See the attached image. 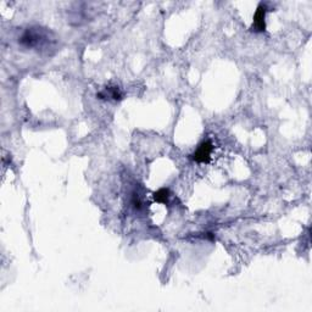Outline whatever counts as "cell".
Returning a JSON list of instances; mask_svg holds the SVG:
<instances>
[{
    "instance_id": "1",
    "label": "cell",
    "mask_w": 312,
    "mask_h": 312,
    "mask_svg": "<svg viewBox=\"0 0 312 312\" xmlns=\"http://www.w3.org/2000/svg\"><path fill=\"white\" fill-rule=\"evenodd\" d=\"M56 43L55 35L48 28L32 26L26 28L18 37V44L26 49L48 50Z\"/></svg>"
},
{
    "instance_id": "2",
    "label": "cell",
    "mask_w": 312,
    "mask_h": 312,
    "mask_svg": "<svg viewBox=\"0 0 312 312\" xmlns=\"http://www.w3.org/2000/svg\"><path fill=\"white\" fill-rule=\"evenodd\" d=\"M213 152V145L210 141H204L198 145L196 150L194 152V154L191 155L195 162L199 163H207L211 160V155Z\"/></svg>"
},
{
    "instance_id": "3",
    "label": "cell",
    "mask_w": 312,
    "mask_h": 312,
    "mask_svg": "<svg viewBox=\"0 0 312 312\" xmlns=\"http://www.w3.org/2000/svg\"><path fill=\"white\" fill-rule=\"evenodd\" d=\"M266 2H260L255 13H254L253 24H251V31L264 32L266 29V13H267Z\"/></svg>"
},
{
    "instance_id": "4",
    "label": "cell",
    "mask_w": 312,
    "mask_h": 312,
    "mask_svg": "<svg viewBox=\"0 0 312 312\" xmlns=\"http://www.w3.org/2000/svg\"><path fill=\"white\" fill-rule=\"evenodd\" d=\"M97 97L99 99H105V100H121L123 94L120 90L119 87H106L105 89L101 90L100 93H98Z\"/></svg>"
},
{
    "instance_id": "5",
    "label": "cell",
    "mask_w": 312,
    "mask_h": 312,
    "mask_svg": "<svg viewBox=\"0 0 312 312\" xmlns=\"http://www.w3.org/2000/svg\"><path fill=\"white\" fill-rule=\"evenodd\" d=\"M169 198H171V193H169V189L167 188H161L154 193L155 201L161 202V204H168Z\"/></svg>"
},
{
    "instance_id": "6",
    "label": "cell",
    "mask_w": 312,
    "mask_h": 312,
    "mask_svg": "<svg viewBox=\"0 0 312 312\" xmlns=\"http://www.w3.org/2000/svg\"><path fill=\"white\" fill-rule=\"evenodd\" d=\"M132 205L136 210H141L142 206H143V202L141 200V196H139L138 193H133L132 196Z\"/></svg>"
}]
</instances>
